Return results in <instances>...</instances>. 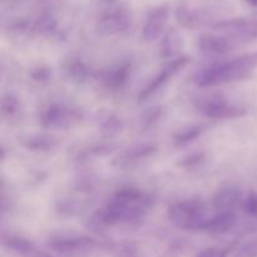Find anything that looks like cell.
Listing matches in <instances>:
<instances>
[{
	"mask_svg": "<svg viewBox=\"0 0 257 257\" xmlns=\"http://www.w3.org/2000/svg\"><path fill=\"white\" fill-rule=\"evenodd\" d=\"M257 67V52L240 55L230 62L213 65L198 73L196 83L200 87H215L218 84L246 79Z\"/></svg>",
	"mask_w": 257,
	"mask_h": 257,
	"instance_id": "6da1fadb",
	"label": "cell"
},
{
	"mask_svg": "<svg viewBox=\"0 0 257 257\" xmlns=\"http://www.w3.org/2000/svg\"><path fill=\"white\" fill-rule=\"evenodd\" d=\"M168 217L180 227L191 230H202L208 220L205 205L200 200H183L173 203L168 208Z\"/></svg>",
	"mask_w": 257,
	"mask_h": 257,
	"instance_id": "7a4b0ae2",
	"label": "cell"
},
{
	"mask_svg": "<svg viewBox=\"0 0 257 257\" xmlns=\"http://www.w3.org/2000/svg\"><path fill=\"white\" fill-rule=\"evenodd\" d=\"M196 108L203 115L213 119H228V118L241 117L246 113V109L236 105L228 104L222 95H207L198 100Z\"/></svg>",
	"mask_w": 257,
	"mask_h": 257,
	"instance_id": "3957f363",
	"label": "cell"
},
{
	"mask_svg": "<svg viewBox=\"0 0 257 257\" xmlns=\"http://www.w3.org/2000/svg\"><path fill=\"white\" fill-rule=\"evenodd\" d=\"M188 62H190L188 57H180V58H176V59H173L171 63H168V64L166 65V67L163 68V69L161 70L157 75H156L155 79H153L152 82H151L150 84H148L147 87L142 90V93H140V95H138L140 100L147 99L150 95H152L153 93L157 92V90L160 89V88L162 87V85L165 84L168 79H171V78H172L176 73L180 72V70L182 69V68L185 67Z\"/></svg>",
	"mask_w": 257,
	"mask_h": 257,
	"instance_id": "277c9868",
	"label": "cell"
},
{
	"mask_svg": "<svg viewBox=\"0 0 257 257\" xmlns=\"http://www.w3.org/2000/svg\"><path fill=\"white\" fill-rule=\"evenodd\" d=\"M79 119V114L75 110L65 108L59 104L50 105L43 113L42 122L45 127H58L64 128L72 125L73 122Z\"/></svg>",
	"mask_w": 257,
	"mask_h": 257,
	"instance_id": "5b68a950",
	"label": "cell"
},
{
	"mask_svg": "<svg viewBox=\"0 0 257 257\" xmlns=\"http://www.w3.org/2000/svg\"><path fill=\"white\" fill-rule=\"evenodd\" d=\"M198 48L207 55H223L236 49V44L225 35L203 34L198 39Z\"/></svg>",
	"mask_w": 257,
	"mask_h": 257,
	"instance_id": "8992f818",
	"label": "cell"
},
{
	"mask_svg": "<svg viewBox=\"0 0 257 257\" xmlns=\"http://www.w3.org/2000/svg\"><path fill=\"white\" fill-rule=\"evenodd\" d=\"M168 17H170V10L167 7H160L153 10L143 27V39L146 42H153L158 39L167 25Z\"/></svg>",
	"mask_w": 257,
	"mask_h": 257,
	"instance_id": "52a82bcc",
	"label": "cell"
},
{
	"mask_svg": "<svg viewBox=\"0 0 257 257\" xmlns=\"http://www.w3.org/2000/svg\"><path fill=\"white\" fill-rule=\"evenodd\" d=\"M131 27V19L127 13L122 10L112 12L100 18L98 22V32L103 35H117L128 30Z\"/></svg>",
	"mask_w": 257,
	"mask_h": 257,
	"instance_id": "ba28073f",
	"label": "cell"
},
{
	"mask_svg": "<svg viewBox=\"0 0 257 257\" xmlns=\"http://www.w3.org/2000/svg\"><path fill=\"white\" fill-rule=\"evenodd\" d=\"M241 197H242V193L240 188L236 187L235 185H226L216 191L212 197V205L216 210H220L221 212L231 211L240 203Z\"/></svg>",
	"mask_w": 257,
	"mask_h": 257,
	"instance_id": "9c48e42d",
	"label": "cell"
},
{
	"mask_svg": "<svg viewBox=\"0 0 257 257\" xmlns=\"http://www.w3.org/2000/svg\"><path fill=\"white\" fill-rule=\"evenodd\" d=\"M236 223V215L231 211H222L213 217L208 218L202 230L210 233H222L233 227Z\"/></svg>",
	"mask_w": 257,
	"mask_h": 257,
	"instance_id": "30bf717a",
	"label": "cell"
},
{
	"mask_svg": "<svg viewBox=\"0 0 257 257\" xmlns=\"http://www.w3.org/2000/svg\"><path fill=\"white\" fill-rule=\"evenodd\" d=\"M181 47H182V38L180 37V34L175 29L170 30L166 34V37L163 38L162 47H161V55L165 58L173 57L176 53H178Z\"/></svg>",
	"mask_w": 257,
	"mask_h": 257,
	"instance_id": "8fae6325",
	"label": "cell"
},
{
	"mask_svg": "<svg viewBox=\"0 0 257 257\" xmlns=\"http://www.w3.org/2000/svg\"><path fill=\"white\" fill-rule=\"evenodd\" d=\"M57 140L50 136H29L23 145L32 151H48L57 146Z\"/></svg>",
	"mask_w": 257,
	"mask_h": 257,
	"instance_id": "7c38bea8",
	"label": "cell"
},
{
	"mask_svg": "<svg viewBox=\"0 0 257 257\" xmlns=\"http://www.w3.org/2000/svg\"><path fill=\"white\" fill-rule=\"evenodd\" d=\"M156 151V147L153 145H142V146H136V147L130 148L125 151L122 156L119 157L120 163H131L133 161L141 160L147 156L152 155Z\"/></svg>",
	"mask_w": 257,
	"mask_h": 257,
	"instance_id": "4fadbf2b",
	"label": "cell"
},
{
	"mask_svg": "<svg viewBox=\"0 0 257 257\" xmlns=\"http://www.w3.org/2000/svg\"><path fill=\"white\" fill-rule=\"evenodd\" d=\"M205 125H191V127L186 128V130H181L177 135L175 136L176 145H183V143L191 142V141L196 140L198 136H201L205 131Z\"/></svg>",
	"mask_w": 257,
	"mask_h": 257,
	"instance_id": "5bb4252c",
	"label": "cell"
},
{
	"mask_svg": "<svg viewBox=\"0 0 257 257\" xmlns=\"http://www.w3.org/2000/svg\"><path fill=\"white\" fill-rule=\"evenodd\" d=\"M65 72L68 73L69 78H72V80H77V82H83L88 75L87 67L79 60H72L68 63Z\"/></svg>",
	"mask_w": 257,
	"mask_h": 257,
	"instance_id": "9a60e30c",
	"label": "cell"
},
{
	"mask_svg": "<svg viewBox=\"0 0 257 257\" xmlns=\"http://www.w3.org/2000/svg\"><path fill=\"white\" fill-rule=\"evenodd\" d=\"M18 107V100L17 98L8 95L3 99V112L4 113H13Z\"/></svg>",
	"mask_w": 257,
	"mask_h": 257,
	"instance_id": "2e32d148",
	"label": "cell"
},
{
	"mask_svg": "<svg viewBox=\"0 0 257 257\" xmlns=\"http://www.w3.org/2000/svg\"><path fill=\"white\" fill-rule=\"evenodd\" d=\"M245 208L250 215H257V196H250L246 200Z\"/></svg>",
	"mask_w": 257,
	"mask_h": 257,
	"instance_id": "e0dca14e",
	"label": "cell"
},
{
	"mask_svg": "<svg viewBox=\"0 0 257 257\" xmlns=\"http://www.w3.org/2000/svg\"><path fill=\"white\" fill-rule=\"evenodd\" d=\"M247 3L250 5H253V7H257V0H247Z\"/></svg>",
	"mask_w": 257,
	"mask_h": 257,
	"instance_id": "ac0fdd59",
	"label": "cell"
}]
</instances>
